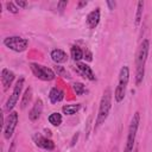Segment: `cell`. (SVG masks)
Segmentation results:
<instances>
[{
  "label": "cell",
  "instance_id": "cell-1",
  "mask_svg": "<svg viewBox=\"0 0 152 152\" xmlns=\"http://www.w3.org/2000/svg\"><path fill=\"white\" fill-rule=\"evenodd\" d=\"M148 51H150V40L144 39L138 49L137 57H135V83L137 86H139L144 80L145 65H146Z\"/></svg>",
  "mask_w": 152,
  "mask_h": 152
},
{
  "label": "cell",
  "instance_id": "cell-2",
  "mask_svg": "<svg viewBox=\"0 0 152 152\" xmlns=\"http://www.w3.org/2000/svg\"><path fill=\"white\" fill-rule=\"evenodd\" d=\"M110 108H112V91L108 88V89L104 90V93H103V95L101 97L99 110H97V116H96L95 125H94V131H97L99 127L102 124H104V121L107 120V118L109 115Z\"/></svg>",
  "mask_w": 152,
  "mask_h": 152
},
{
  "label": "cell",
  "instance_id": "cell-3",
  "mask_svg": "<svg viewBox=\"0 0 152 152\" xmlns=\"http://www.w3.org/2000/svg\"><path fill=\"white\" fill-rule=\"evenodd\" d=\"M128 81H129V68L127 65H124L120 69L118 86H116L115 93H114V99H115L116 102H121L125 99L127 86H128Z\"/></svg>",
  "mask_w": 152,
  "mask_h": 152
},
{
  "label": "cell",
  "instance_id": "cell-4",
  "mask_svg": "<svg viewBox=\"0 0 152 152\" xmlns=\"http://www.w3.org/2000/svg\"><path fill=\"white\" fill-rule=\"evenodd\" d=\"M139 122H140V114H139V112H135L133 118H132V120H131L129 127H128L127 140H126V146H125V151L124 152H133V147H134V142H135V137H137Z\"/></svg>",
  "mask_w": 152,
  "mask_h": 152
},
{
  "label": "cell",
  "instance_id": "cell-5",
  "mask_svg": "<svg viewBox=\"0 0 152 152\" xmlns=\"http://www.w3.org/2000/svg\"><path fill=\"white\" fill-rule=\"evenodd\" d=\"M4 45L14 52H23L27 49L28 40L19 36H11L4 39Z\"/></svg>",
  "mask_w": 152,
  "mask_h": 152
},
{
  "label": "cell",
  "instance_id": "cell-6",
  "mask_svg": "<svg viewBox=\"0 0 152 152\" xmlns=\"http://www.w3.org/2000/svg\"><path fill=\"white\" fill-rule=\"evenodd\" d=\"M30 68H31L33 75L42 81H52L56 77L55 71L45 65H42L38 63H30Z\"/></svg>",
  "mask_w": 152,
  "mask_h": 152
},
{
  "label": "cell",
  "instance_id": "cell-7",
  "mask_svg": "<svg viewBox=\"0 0 152 152\" xmlns=\"http://www.w3.org/2000/svg\"><path fill=\"white\" fill-rule=\"evenodd\" d=\"M18 121H19V116H18V113L12 110L10 112L8 116L6 118V120L4 121V138L5 139H11L13 133H14V129L18 125Z\"/></svg>",
  "mask_w": 152,
  "mask_h": 152
},
{
  "label": "cell",
  "instance_id": "cell-8",
  "mask_svg": "<svg viewBox=\"0 0 152 152\" xmlns=\"http://www.w3.org/2000/svg\"><path fill=\"white\" fill-rule=\"evenodd\" d=\"M23 87H24V77H20V78L15 82V86H14V88H13V91H12V94L10 95V97H8L7 102H6L5 108H6L7 110H11V112H12V109L14 108V106L17 104V102L19 101V96H20V94H21Z\"/></svg>",
  "mask_w": 152,
  "mask_h": 152
},
{
  "label": "cell",
  "instance_id": "cell-9",
  "mask_svg": "<svg viewBox=\"0 0 152 152\" xmlns=\"http://www.w3.org/2000/svg\"><path fill=\"white\" fill-rule=\"evenodd\" d=\"M33 141L36 144V146L43 148V150H46V151H51L55 148V142L51 140V139H48L46 137L39 134V133H36L33 135Z\"/></svg>",
  "mask_w": 152,
  "mask_h": 152
},
{
  "label": "cell",
  "instance_id": "cell-10",
  "mask_svg": "<svg viewBox=\"0 0 152 152\" xmlns=\"http://www.w3.org/2000/svg\"><path fill=\"white\" fill-rule=\"evenodd\" d=\"M14 78H15V75H14V72L12 70H10L7 68H4L1 70V83H2V87H4L5 91L10 88V86L12 84Z\"/></svg>",
  "mask_w": 152,
  "mask_h": 152
},
{
  "label": "cell",
  "instance_id": "cell-11",
  "mask_svg": "<svg viewBox=\"0 0 152 152\" xmlns=\"http://www.w3.org/2000/svg\"><path fill=\"white\" fill-rule=\"evenodd\" d=\"M42 112H43V101L40 99H38L34 101V104L32 106L31 110L28 112V119L31 121H37L40 118Z\"/></svg>",
  "mask_w": 152,
  "mask_h": 152
},
{
  "label": "cell",
  "instance_id": "cell-12",
  "mask_svg": "<svg viewBox=\"0 0 152 152\" xmlns=\"http://www.w3.org/2000/svg\"><path fill=\"white\" fill-rule=\"evenodd\" d=\"M100 23V8H95L87 15V25L90 30H94Z\"/></svg>",
  "mask_w": 152,
  "mask_h": 152
},
{
  "label": "cell",
  "instance_id": "cell-13",
  "mask_svg": "<svg viewBox=\"0 0 152 152\" xmlns=\"http://www.w3.org/2000/svg\"><path fill=\"white\" fill-rule=\"evenodd\" d=\"M76 66H77V69L80 70V72H81L86 78H88L89 81H96V76H95V74L93 72L91 68H90L88 64L82 63V62H77V63H76Z\"/></svg>",
  "mask_w": 152,
  "mask_h": 152
},
{
  "label": "cell",
  "instance_id": "cell-14",
  "mask_svg": "<svg viewBox=\"0 0 152 152\" xmlns=\"http://www.w3.org/2000/svg\"><path fill=\"white\" fill-rule=\"evenodd\" d=\"M50 56H51V59H52L56 64L65 63V62H66V59H68L66 53H65L63 50H61V49H53V50L51 51Z\"/></svg>",
  "mask_w": 152,
  "mask_h": 152
},
{
  "label": "cell",
  "instance_id": "cell-15",
  "mask_svg": "<svg viewBox=\"0 0 152 152\" xmlns=\"http://www.w3.org/2000/svg\"><path fill=\"white\" fill-rule=\"evenodd\" d=\"M49 99H50L51 103L61 102L64 99V91L57 87H53V88H51V90L49 93Z\"/></svg>",
  "mask_w": 152,
  "mask_h": 152
},
{
  "label": "cell",
  "instance_id": "cell-16",
  "mask_svg": "<svg viewBox=\"0 0 152 152\" xmlns=\"http://www.w3.org/2000/svg\"><path fill=\"white\" fill-rule=\"evenodd\" d=\"M31 100H32V88L28 87V88H26V90L23 94L21 102H20V108L21 109H25L28 106V103L31 102Z\"/></svg>",
  "mask_w": 152,
  "mask_h": 152
},
{
  "label": "cell",
  "instance_id": "cell-17",
  "mask_svg": "<svg viewBox=\"0 0 152 152\" xmlns=\"http://www.w3.org/2000/svg\"><path fill=\"white\" fill-rule=\"evenodd\" d=\"M70 55H71V57H72V59L77 63V62H80L82 58H84L83 56V51H82V49L80 48V46H77V45H72L71 48H70Z\"/></svg>",
  "mask_w": 152,
  "mask_h": 152
},
{
  "label": "cell",
  "instance_id": "cell-18",
  "mask_svg": "<svg viewBox=\"0 0 152 152\" xmlns=\"http://www.w3.org/2000/svg\"><path fill=\"white\" fill-rule=\"evenodd\" d=\"M81 109V104L80 103H75V104H65L62 107V112L65 115H74L76 114L78 110Z\"/></svg>",
  "mask_w": 152,
  "mask_h": 152
},
{
  "label": "cell",
  "instance_id": "cell-19",
  "mask_svg": "<svg viewBox=\"0 0 152 152\" xmlns=\"http://www.w3.org/2000/svg\"><path fill=\"white\" fill-rule=\"evenodd\" d=\"M48 120H49V122L52 125V126H55V127H57V126H59L61 124H62V115L58 113V112H53V113H51L50 115H49V118H48Z\"/></svg>",
  "mask_w": 152,
  "mask_h": 152
},
{
  "label": "cell",
  "instance_id": "cell-20",
  "mask_svg": "<svg viewBox=\"0 0 152 152\" xmlns=\"http://www.w3.org/2000/svg\"><path fill=\"white\" fill-rule=\"evenodd\" d=\"M142 11H144V1H138L137 4V13H135V25L139 26L142 18Z\"/></svg>",
  "mask_w": 152,
  "mask_h": 152
},
{
  "label": "cell",
  "instance_id": "cell-21",
  "mask_svg": "<svg viewBox=\"0 0 152 152\" xmlns=\"http://www.w3.org/2000/svg\"><path fill=\"white\" fill-rule=\"evenodd\" d=\"M72 89H74V91L76 93V95H83V94L86 93V87H84V84L81 83V82H75V83L72 84Z\"/></svg>",
  "mask_w": 152,
  "mask_h": 152
},
{
  "label": "cell",
  "instance_id": "cell-22",
  "mask_svg": "<svg viewBox=\"0 0 152 152\" xmlns=\"http://www.w3.org/2000/svg\"><path fill=\"white\" fill-rule=\"evenodd\" d=\"M55 70H56L57 75L62 76L63 78H70V76H69L68 71H66V70H65L63 66H61V65H56V66H55Z\"/></svg>",
  "mask_w": 152,
  "mask_h": 152
},
{
  "label": "cell",
  "instance_id": "cell-23",
  "mask_svg": "<svg viewBox=\"0 0 152 152\" xmlns=\"http://www.w3.org/2000/svg\"><path fill=\"white\" fill-rule=\"evenodd\" d=\"M6 7H7L8 12H11V13H13V14L18 13V6H17L14 2H12V1L6 2Z\"/></svg>",
  "mask_w": 152,
  "mask_h": 152
},
{
  "label": "cell",
  "instance_id": "cell-24",
  "mask_svg": "<svg viewBox=\"0 0 152 152\" xmlns=\"http://www.w3.org/2000/svg\"><path fill=\"white\" fill-rule=\"evenodd\" d=\"M66 5H68V1H66V0H63V1H59V2L57 4V7H58L59 11H63V10L66 7Z\"/></svg>",
  "mask_w": 152,
  "mask_h": 152
},
{
  "label": "cell",
  "instance_id": "cell-25",
  "mask_svg": "<svg viewBox=\"0 0 152 152\" xmlns=\"http://www.w3.org/2000/svg\"><path fill=\"white\" fill-rule=\"evenodd\" d=\"M15 5H17L18 7L24 8V7L27 6V2H26V1H23V0H17V1H15Z\"/></svg>",
  "mask_w": 152,
  "mask_h": 152
},
{
  "label": "cell",
  "instance_id": "cell-26",
  "mask_svg": "<svg viewBox=\"0 0 152 152\" xmlns=\"http://www.w3.org/2000/svg\"><path fill=\"white\" fill-rule=\"evenodd\" d=\"M107 5H108V7H109V10H114V7H115V1H107Z\"/></svg>",
  "mask_w": 152,
  "mask_h": 152
},
{
  "label": "cell",
  "instance_id": "cell-27",
  "mask_svg": "<svg viewBox=\"0 0 152 152\" xmlns=\"http://www.w3.org/2000/svg\"><path fill=\"white\" fill-rule=\"evenodd\" d=\"M14 148H15V140L12 141V144H11V148H10L8 152H14Z\"/></svg>",
  "mask_w": 152,
  "mask_h": 152
},
{
  "label": "cell",
  "instance_id": "cell-28",
  "mask_svg": "<svg viewBox=\"0 0 152 152\" xmlns=\"http://www.w3.org/2000/svg\"><path fill=\"white\" fill-rule=\"evenodd\" d=\"M77 138H78V134H76V135L74 137V139H72V141H71V146L75 145V140H77Z\"/></svg>",
  "mask_w": 152,
  "mask_h": 152
},
{
  "label": "cell",
  "instance_id": "cell-29",
  "mask_svg": "<svg viewBox=\"0 0 152 152\" xmlns=\"http://www.w3.org/2000/svg\"><path fill=\"white\" fill-rule=\"evenodd\" d=\"M86 5H87V1H82V2L78 4V7H83V6H86Z\"/></svg>",
  "mask_w": 152,
  "mask_h": 152
}]
</instances>
